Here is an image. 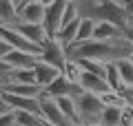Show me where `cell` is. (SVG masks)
Wrapping results in <instances>:
<instances>
[{
  "label": "cell",
  "instance_id": "f1b7e54d",
  "mask_svg": "<svg viewBox=\"0 0 133 126\" xmlns=\"http://www.w3.org/2000/svg\"><path fill=\"white\" fill-rule=\"evenodd\" d=\"M118 93L122 95L124 106H127V108H133V86H122V89H120Z\"/></svg>",
  "mask_w": 133,
  "mask_h": 126
},
{
  "label": "cell",
  "instance_id": "ffe728a7",
  "mask_svg": "<svg viewBox=\"0 0 133 126\" xmlns=\"http://www.w3.org/2000/svg\"><path fill=\"white\" fill-rule=\"evenodd\" d=\"M93 29H95V22L89 18H80V24H78V36H76V42L73 44H80V42H87L93 38Z\"/></svg>",
  "mask_w": 133,
  "mask_h": 126
},
{
  "label": "cell",
  "instance_id": "4dcf8cb0",
  "mask_svg": "<svg viewBox=\"0 0 133 126\" xmlns=\"http://www.w3.org/2000/svg\"><path fill=\"white\" fill-rule=\"evenodd\" d=\"M11 111H14V108L9 106V102L5 100V95L0 93V115H7V113H11Z\"/></svg>",
  "mask_w": 133,
  "mask_h": 126
},
{
  "label": "cell",
  "instance_id": "5b68a950",
  "mask_svg": "<svg viewBox=\"0 0 133 126\" xmlns=\"http://www.w3.org/2000/svg\"><path fill=\"white\" fill-rule=\"evenodd\" d=\"M82 93H84V91H82L80 84L69 82L62 73L58 75L51 84H49L47 89H44V95H47V97H51V100H58V97H73V100H76L78 95H82Z\"/></svg>",
  "mask_w": 133,
  "mask_h": 126
},
{
  "label": "cell",
  "instance_id": "7402d4cb",
  "mask_svg": "<svg viewBox=\"0 0 133 126\" xmlns=\"http://www.w3.org/2000/svg\"><path fill=\"white\" fill-rule=\"evenodd\" d=\"M82 66H80V62H76V60H66V64H64V69H62V75H64L69 82H73V84H80V78H82Z\"/></svg>",
  "mask_w": 133,
  "mask_h": 126
},
{
  "label": "cell",
  "instance_id": "e0dca14e",
  "mask_svg": "<svg viewBox=\"0 0 133 126\" xmlns=\"http://www.w3.org/2000/svg\"><path fill=\"white\" fill-rule=\"evenodd\" d=\"M14 22H18V7L11 0H0V24L11 27Z\"/></svg>",
  "mask_w": 133,
  "mask_h": 126
},
{
  "label": "cell",
  "instance_id": "5bb4252c",
  "mask_svg": "<svg viewBox=\"0 0 133 126\" xmlns=\"http://www.w3.org/2000/svg\"><path fill=\"white\" fill-rule=\"evenodd\" d=\"M115 38H129L124 31H120L115 24L111 22H95L93 38L91 40H115Z\"/></svg>",
  "mask_w": 133,
  "mask_h": 126
},
{
  "label": "cell",
  "instance_id": "ba28073f",
  "mask_svg": "<svg viewBox=\"0 0 133 126\" xmlns=\"http://www.w3.org/2000/svg\"><path fill=\"white\" fill-rule=\"evenodd\" d=\"M11 29H14L16 33H20L22 38H27L29 42L40 44V47H44V42L49 40V38H47V31H44L42 24H31V22H22V20H18V22L11 24Z\"/></svg>",
  "mask_w": 133,
  "mask_h": 126
},
{
  "label": "cell",
  "instance_id": "7c38bea8",
  "mask_svg": "<svg viewBox=\"0 0 133 126\" xmlns=\"http://www.w3.org/2000/svg\"><path fill=\"white\" fill-rule=\"evenodd\" d=\"M2 95L14 111H29V113L40 115V102L36 97H20V95H9V93H2Z\"/></svg>",
  "mask_w": 133,
  "mask_h": 126
},
{
  "label": "cell",
  "instance_id": "4fadbf2b",
  "mask_svg": "<svg viewBox=\"0 0 133 126\" xmlns=\"http://www.w3.org/2000/svg\"><path fill=\"white\" fill-rule=\"evenodd\" d=\"M5 60L9 62L14 69H33V66L38 64L40 58L31 55V53H24V51H16V49H11V51L7 53Z\"/></svg>",
  "mask_w": 133,
  "mask_h": 126
},
{
  "label": "cell",
  "instance_id": "e575fe53",
  "mask_svg": "<svg viewBox=\"0 0 133 126\" xmlns=\"http://www.w3.org/2000/svg\"><path fill=\"white\" fill-rule=\"evenodd\" d=\"M71 126H82V124H71Z\"/></svg>",
  "mask_w": 133,
  "mask_h": 126
},
{
  "label": "cell",
  "instance_id": "277c9868",
  "mask_svg": "<svg viewBox=\"0 0 133 126\" xmlns=\"http://www.w3.org/2000/svg\"><path fill=\"white\" fill-rule=\"evenodd\" d=\"M69 2H71V0H53L51 5L44 9L42 27H44V31H47V38H49V40H53L56 33L60 31V27H62V13H64V9H66Z\"/></svg>",
  "mask_w": 133,
  "mask_h": 126
},
{
  "label": "cell",
  "instance_id": "d6a6232c",
  "mask_svg": "<svg viewBox=\"0 0 133 126\" xmlns=\"http://www.w3.org/2000/svg\"><path fill=\"white\" fill-rule=\"evenodd\" d=\"M33 2H40V5H44V7H49L53 2V0H33Z\"/></svg>",
  "mask_w": 133,
  "mask_h": 126
},
{
  "label": "cell",
  "instance_id": "2e32d148",
  "mask_svg": "<svg viewBox=\"0 0 133 126\" xmlns=\"http://www.w3.org/2000/svg\"><path fill=\"white\" fill-rule=\"evenodd\" d=\"M58 106H60L62 115L66 117L69 124H80V117H78V106H76V100L73 97H58L56 100Z\"/></svg>",
  "mask_w": 133,
  "mask_h": 126
},
{
  "label": "cell",
  "instance_id": "836d02e7",
  "mask_svg": "<svg viewBox=\"0 0 133 126\" xmlns=\"http://www.w3.org/2000/svg\"><path fill=\"white\" fill-rule=\"evenodd\" d=\"M11 2H14L16 7H20V5H22V2H24V0H11Z\"/></svg>",
  "mask_w": 133,
  "mask_h": 126
},
{
  "label": "cell",
  "instance_id": "484cf974",
  "mask_svg": "<svg viewBox=\"0 0 133 126\" xmlns=\"http://www.w3.org/2000/svg\"><path fill=\"white\" fill-rule=\"evenodd\" d=\"M102 104H104V106H118V108H127V106H124V100H122V95H120L118 91H109V93H104V95H102Z\"/></svg>",
  "mask_w": 133,
  "mask_h": 126
},
{
  "label": "cell",
  "instance_id": "4316f807",
  "mask_svg": "<svg viewBox=\"0 0 133 126\" xmlns=\"http://www.w3.org/2000/svg\"><path fill=\"white\" fill-rule=\"evenodd\" d=\"M11 73H14V66L7 60H0V89H5L11 82Z\"/></svg>",
  "mask_w": 133,
  "mask_h": 126
},
{
  "label": "cell",
  "instance_id": "3957f363",
  "mask_svg": "<svg viewBox=\"0 0 133 126\" xmlns=\"http://www.w3.org/2000/svg\"><path fill=\"white\" fill-rule=\"evenodd\" d=\"M76 106H78V117H80L82 126H100V117L104 111L102 97L93 93H82L76 97Z\"/></svg>",
  "mask_w": 133,
  "mask_h": 126
},
{
  "label": "cell",
  "instance_id": "8fae6325",
  "mask_svg": "<svg viewBox=\"0 0 133 126\" xmlns=\"http://www.w3.org/2000/svg\"><path fill=\"white\" fill-rule=\"evenodd\" d=\"M33 73H36V84H38L40 89H47L49 84H51L53 80H56L58 75H60V71H58L56 66L47 64V62L38 60V64L33 66Z\"/></svg>",
  "mask_w": 133,
  "mask_h": 126
},
{
  "label": "cell",
  "instance_id": "f546056e",
  "mask_svg": "<svg viewBox=\"0 0 133 126\" xmlns=\"http://www.w3.org/2000/svg\"><path fill=\"white\" fill-rule=\"evenodd\" d=\"M120 126H133V108H124V111H122Z\"/></svg>",
  "mask_w": 133,
  "mask_h": 126
},
{
  "label": "cell",
  "instance_id": "9a60e30c",
  "mask_svg": "<svg viewBox=\"0 0 133 126\" xmlns=\"http://www.w3.org/2000/svg\"><path fill=\"white\" fill-rule=\"evenodd\" d=\"M42 91L44 89H40L38 84H7L5 89H2V93H9V95H20V97H36L38 100L40 95H42Z\"/></svg>",
  "mask_w": 133,
  "mask_h": 126
},
{
  "label": "cell",
  "instance_id": "7a4b0ae2",
  "mask_svg": "<svg viewBox=\"0 0 133 126\" xmlns=\"http://www.w3.org/2000/svg\"><path fill=\"white\" fill-rule=\"evenodd\" d=\"M76 5H78V16L80 18H89L93 22H111L133 40L127 13L115 0H78Z\"/></svg>",
  "mask_w": 133,
  "mask_h": 126
},
{
  "label": "cell",
  "instance_id": "cb8c5ba5",
  "mask_svg": "<svg viewBox=\"0 0 133 126\" xmlns=\"http://www.w3.org/2000/svg\"><path fill=\"white\" fill-rule=\"evenodd\" d=\"M76 62H80L82 71H87V73H93L98 78H107V64H102V62H95V60H76Z\"/></svg>",
  "mask_w": 133,
  "mask_h": 126
},
{
  "label": "cell",
  "instance_id": "1f68e13d",
  "mask_svg": "<svg viewBox=\"0 0 133 126\" xmlns=\"http://www.w3.org/2000/svg\"><path fill=\"white\" fill-rule=\"evenodd\" d=\"M9 51H11V47L7 44L5 40H2V38H0V60H5V58H7V53H9Z\"/></svg>",
  "mask_w": 133,
  "mask_h": 126
},
{
  "label": "cell",
  "instance_id": "8d00e7d4",
  "mask_svg": "<svg viewBox=\"0 0 133 126\" xmlns=\"http://www.w3.org/2000/svg\"><path fill=\"white\" fill-rule=\"evenodd\" d=\"M73 2H78V0H73Z\"/></svg>",
  "mask_w": 133,
  "mask_h": 126
},
{
  "label": "cell",
  "instance_id": "ac0fdd59",
  "mask_svg": "<svg viewBox=\"0 0 133 126\" xmlns=\"http://www.w3.org/2000/svg\"><path fill=\"white\" fill-rule=\"evenodd\" d=\"M122 111L124 108H118V106H104L102 117H100V126H120Z\"/></svg>",
  "mask_w": 133,
  "mask_h": 126
},
{
  "label": "cell",
  "instance_id": "603a6c76",
  "mask_svg": "<svg viewBox=\"0 0 133 126\" xmlns=\"http://www.w3.org/2000/svg\"><path fill=\"white\" fill-rule=\"evenodd\" d=\"M11 82L14 84H29L31 86V84H36V73H33V69H14Z\"/></svg>",
  "mask_w": 133,
  "mask_h": 126
},
{
  "label": "cell",
  "instance_id": "30bf717a",
  "mask_svg": "<svg viewBox=\"0 0 133 126\" xmlns=\"http://www.w3.org/2000/svg\"><path fill=\"white\" fill-rule=\"evenodd\" d=\"M80 86H82V91H87V93H93V95H100V97L111 91L104 78H98V75L87 73V71L82 73V78H80Z\"/></svg>",
  "mask_w": 133,
  "mask_h": 126
},
{
  "label": "cell",
  "instance_id": "44dd1931",
  "mask_svg": "<svg viewBox=\"0 0 133 126\" xmlns=\"http://www.w3.org/2000/svg\"><path fill=\"white\" fill-rule=\"evenodd\" d=\"M16 113V126H42V117L29 111H14Z\"/></svg>",
  "mask_w": 133,
  "mask_h": 126
},
{
  "label": "cell",
  "instance_id": "d4e9b609",
  "mask_svg": "<svg viewBox=\"0 0 133 126\" xmlns=\"http://www.w3.org/2000/svg\"><path fill=\"white\" fill-rule=\"evenodd\" d=\"M107 84H109L111 91H120L122 89V80H120V73H118V66H115V62H109L107 64Z\"/></svg>",
  "mask_w": 133,
  "mask_h": 126
},
{
  "label": "cell",
  "instance_id": "6da1fadb",
  "mask_svg": "<svg viewBox=\"0 0 133 126\" xmlns=\"http://www.w3.org/2000/svg\"><path fill=\"white\" fill-rule=\"evenodd\" d=\"M69 60H95L102 64L120 62L133 58V40L131 38H115V40H87L80 44L66 47Z\"/></svg>",
  "mask_w": 133,
  "mask_h": 126
},
{
  "label": "cell",
  "instance_id": "d590c367",
  "mask_svg": "<svg viewBox=\"0 0 133 126\" xmlns=\"http://www.w3.org/2000/svg\"><path fill=\"white\" fill-rule=\"evenodd\" d=\"M0 93H2V89H0Z\"/></svg>",
  "mask_w": 133,
  "mask_h": 126
},
{
  "label": "cell",
  "instance_id": "d6986e66",
  "mask_svg": "<svg viewBox=\"0 0 133 126\" xmlns=\"http://www.w3.org/2000/svg\"><path fill=\"white\" fill-rule=\"evenodd\" d=\"M115 66H118L122 86H133V58H127V60L115 62Z\"/></svg>",
  "mask_w": 133,
  "mask_h": 126
},
{
  "label": "cell",
  "instance_id": "9c48e42d",
  "mask_svg": "<svg viewBox=\"0 0 133 126\" xmlns=\"http://www.w3.org/2000/svg\"><path fill=\"white\" fill-rule=\"evenodd\" d=\"M44 9H47V7L40 5V2L24 0L22 5L18 7V20H22V22H31V24H42Z\"/></svg>",
  "mask_w": 133,
  "mask_h": 126
},
{
  "label": "cell",
  "instance_id": "52a82bcc",
  "mask_svg": "<svg viewBox=\"0 0 133 126\" xmlns=\"http://www.w3.org/2000/svg\"><path fill=\"white\" fill-rule=\"evenodd\" d=\"M40 60L47 62V64H51V66H56V69L62 73V69H64V64H66L69 58H66V51H64L62 44H58L56 40H47V42H44V47H42V55H40Z\"/></svg>",
  "mask_w": 133,
  "mask_h": 126
},
{
  "label": "cell",
  "instance_id": "8992f818",
  "mask_svg": "<svg viewBox=\"0 0 133 126\" xmlns=\"http://www.w3.org/2000/svg\"><path fill=\"white\" fill-rule=\"evenodd\" d=\"M38 102H40V117H42L44 122H49V124H53V126H71L69 122H66V117L62 115L58 102L51 100V97H47L44 91H42V95L38 97Z\"/></svg>",
  "mask_w": 133,
  "mask_h": 126
},
{
  "label": "cell",
  "instance_id": "83f0119b",
  "mask_svg": "<svg viewBox=\"0 0 133 126\" xmlns=\"http://www.w3.org/2000/svg\"><path fill=\"white\" fill-rule=\"evenodd\" d=\"M80 18V16H78V5L76 2H69V5H66V9H64V13H62V27H64V24H69V22H73V20H78ZM60 27V29H62Z\"/></svg>",
  "mask_w": 133,
  "mask_h": 126
}]
</instances>
